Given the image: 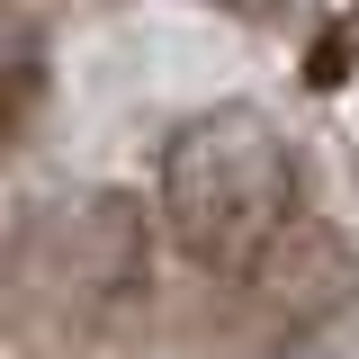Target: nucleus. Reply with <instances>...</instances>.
<instances>
[{"instance_id": "f257e3e1", "label": "nucleus", "mask_w": 359, "mask_h": 359, "mask_svg": "<svg viewBox=\"0 0 359 359\" xmlns=\"http://www.w3.org/2000/svg\"><path fill=\"white\" fill-rule=\"evenodd\" d=\"M153 207L189 269L261 278L306 224V162L269 108L224 99V108H198L189 126H171L162 162H153Z\"/></svg>"}, {"instance_id": "f03ea898", "label": "nucleus", "mask_w": 359, "mask_h": 359, "mask_svg": "<svg viewBox=\"0 0 359 359\" xmlns=\"http://www.w3.org/2000/svg\"><path fill=\"white\" fill-rule=\"evenodd\" d=\"M278 359H359V314H332V323H314L297 351H278Z\"/></svg>"}]
</instances>
